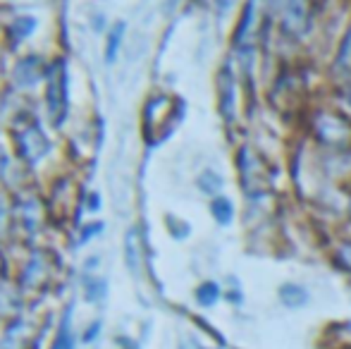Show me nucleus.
Returning <instances> with one entry per match:
<instances>
[{"mask_svg": "<svg viewBox=\"0 0 351 349\" xmlns=\"http://www.w3.org/2000/svg\"><path fill=\"white\" fill-rule=\"evenodd\" d=\"M196 297H199V302L204 304V306H210V304H215L217 297H220V289H217L215 282H206L196 289Z\"/></svg>", "mask_w": 351, "mask_h": 349, "instance_id": "obj_10", "label": "nucleus"}, {"mask_svg": "<svg viewBox=\"0 0 351 349\" xmlns=\"http://www.w3.org/2000/svg\"><path fill=\"white\" fill-rule=\"evenodd\" d=\"M306 22H308V5H306V0H287L285 27L291 34H301L306 32Z\"/></svg>", "mask_w": 351, "mask_h": 349, "instance_id": "obj_2", "label": "nucleus"}, {"mask_svg": "<svg viewBox=\"0 0 351 349\" xmlns=\"http://www.w3.org/2000/svg\"><path fill=\"white\" fill-rule=\"evenodd\" d=\"M48 96H51V112L56 115V120L60 122L62 120V112H65V70H62V65L58 67V75L51 80V91H48Z\"/></svg>", "mask_w": 351, "mask_h": 349, "instance_id": "obj_4", "label": "nucleus"}, {"mask_svg": "<svg viewBox=\"0 0 351 349\" xmlns=\"http://www.w3.org/2000/svg\"><path fill=\"white\" fill-rule=\"evenodd\" d=\"M199 186L206 191V194H215V191H220L222 180H220V177H215L213 173H204V175H201V180H199Z\"/></svg>", "mask_w": 351, "mask_h": 349, "instance_id": "obj_13", "label": "nucleus"}, {"mask_svg": "<svg viewBox=\"0 0 351 349\" xmlns=\"http://www.w3.org/2000/svg\"><path fill=\"white\" fill-rule=\"evenodd\" d=\"M122 34H125V24H115V29L110 32V38H108V48H106V60L112 62L117 56V48H120V41H122Z\"/></svg>", "mask_w": 351, "mask_h": 349, "instance_id": "obj_7", "label": "nucleus"}, {"mask_svg": "<svg viewBox=\"0 0 351 349\" xmlns=\"http://www.w3.org/2000/svg\"><path fill=\"white\" fill-rule=\"evenodd\" d=\"M280 299H282V304H285V306L299 309V306H304V304L308 302V294H306L299 285H285V287L280 289Z\"/></svg>", "mask_w": 351, "mask_h": 349, "instance_id": "obj_5", "label": "nucleus"}, {"mask_svg": "<svg viewBox=\"0 0 351 349\" xmlns=\"http://www.w3.org/2000/svg\"><path fill=\"white\" fill-rule=\"evenodd\" d=\"M220 86H222V110L230 115V106H232V96H234V84H232V80H230V72H222V82H220Z\"/></svg>", "mask_w": 351, "mask_h": 349, "instance_id": "obj_12", "label": "nucleus"}, {"mask_svg": "<svg viewBox=\"0 0 351 349\" xmlns=\"http://www.w3.org/2000/svg\"><path fill=\"white\" fill-rule=\"evenodd\" d=\"M213 215H215L217 223L227 225L232 220V204L227 199H222V196H217V199L213 201Z\"/></svg>", "mask_w": 351, "mask_h": 349, "instance_id": "obj_8", "label": "nucleus"}, {"mask_svg": "<svg viewBox=\"0 0 351 349\" xmlns=\"http://www.w3.org/2000/svg\"><path fill=\"white\" fill-rule=\"evenodd\" d=\"M14 77H17L19 84H34V82L41 77V70H38V60L36 58H27V60L22 62V65L17 67V72H14Z\"/></svg>", "mask_w": 351, "mask_h": 349, "instance_id": "obj_6", "label": "nucleus"}, {"mask_svg": "<svg viewBox=\"0 0 351 349\" xmlns=\"http://www.w3.org/2000/svg\"><path fill=\"white\" fill-rule=\"evenodd\" d=\"M74 340H72V333H70V311L65 313L62 318V326H60V335L56 340V349H72Z\"/></svg>", "mask_w": 351, "mask_h": 349, "instance_id": "obj_11", "label": "nucleus"}, {"mask_svg": "<svg viewBox=\"0 0 351 349\" xmlns=\"http://www.w3.org/2000/svg\"><path fill=\"white\" fill-rule=\"evenodd\" d=\"M34 19H29V17H24V19H17V22H14V27H12V36L14 38H22V36H27L29 32H32L34 29Z\"/></svg>", "mask_w": 351, "mask_h": 349, "instance_id": "obj_14", "label": "nucleus"}, {"mask_svg": "<svg viewBox=\"0 0 351 349\" xmlns=\"http://www.w3.org/2000/svg\"><path fill=\"white\" fill-rule=\"evenodd\" d=\"M339 258H342V263L351 270V244H344V247L339 249Z\"/></svg>", "mask_w": 351, "mask_h": 349, "instance_id": "obj_15", "label": "nucleus"}, {"mask_svg": "<svg viewBox=\"0 0 351 349\" xmlns=\"http://www.w3.org/2000/svg\"><path fill=\"white\" fill-rule=\"evenodd\" d=\"M127 263H130L132 273H139V247H136V232L132 230L127 234Z\"/></svg>", "mask_w": 351, "mask_h": 349, "instance_id": "obj_9", "label": "nucleus"}, {"mask_svg": "<svg viewBox=\"0 0 351 349\" xmlns=\"http://www.w3.org/2000/svg\"><path fill=\"white\" fill-rule=\"evenodd\" d=\"M315 130H318V134H320V139L323 141H332V144H339V141H344L349 136V127L344 125L339 117H335V115H323L318 122H315Z\"/></svg>", "mask_w": 351, "mask_h": 349, "instance_id": "obj_1", "label": "nucleus"}, {"mask_svg": "<svg viewBox=\"0 0 351 349\" xmlns=\"http://www.w3.org/2000/svg\"><path fill=\"white\" fill-rule=\"evenodd\" d=\"M19 146H22V154L27 156L29 160H38L48 151V141L43 139V134L36 127H29L27 132L19 134Z\"/></svg>", "mask_w": 351, "mask_h": 349, "instance_id": "obj_3", "label": "nucleus"}]
</instances>
